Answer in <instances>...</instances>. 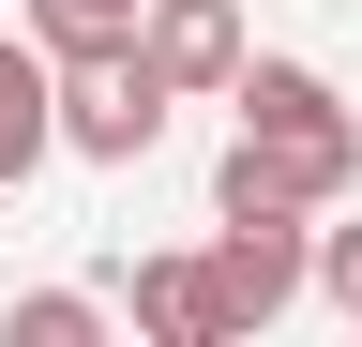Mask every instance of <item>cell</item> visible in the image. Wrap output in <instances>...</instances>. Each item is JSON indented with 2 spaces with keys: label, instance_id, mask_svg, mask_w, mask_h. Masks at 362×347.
Listing matches in <instances>:
<instances>
[{
  "label": "cell",
  "instance_id": "6da1fadb",
  "mask_svg": "<svg viewBox=\"0 0 362 347\" xmlns=\"http://www.w3.org/2000/svg\"><path fill=\"white\" fill-rule=\"evenodd\" d=\"M226 106H242V136H257L272 166H287V182H302L317 211H332V196L362 182V121H347V91H332L317 61H242V91H226Z\"/></svg>",
  "mask_w": 362,
  "mask_h": 347
},
{
  "label": "cell",
  "instance_id": "7a4b0ae2",
  "mask_svg": "<svg viewBox=\"0 0 362 347\" xmlns=\"http://www.w3.org/2000/svg\"><path fill=\"white\" fill-rule=\"evenodd\" d=\"M166 106H181V76L151 61V30L61 61V151H90V166H151L166 151Z\"/></svg>",
  "mask_w": 362,
  "mask_h": 347
},
{
  "label": "cell",
  "instance_id": "3957f363",
  "mask_svg": "<svg viewBox=\"0 0 362 347\" xmlns=\"http://www.w3.org/2000/svg\"><path fill=\"white\" fill-rule=\"evenodd\" d=\"M302 287H317V227H302V211H211V302H226V347L272 332Z\"/></svg>",
  "mask_w": 362,
  "mask_h": 347
},
{
  "label": "cell",
  "instance_id": "277c9868",
  "mask_svg": "<svg viewBox=\"0 0 362 347\" xmlns=\"http://www.w3.org/2000/svg\"><path fill=\"white\" fill-rule=\"evenodd\" d=\"M151 61L181 76V106H197V91H242V0H151Z\"/></svg>",
  "mask_w": 362,
  "mask_h": 347
},
{
  "label": "cell",
  "instance_id": "5b68a950",
  "mask_svg": "<svg viewBox=\"0 0 362 347\" xmlns=\"http://www.w3.org/2000/svg\"><path fill=\"white\" fill-rule=\"evenodd\" d=\"M45 151H61V46L30 30V46H0V196H16Z\"/></svg>",
  "mask_w": 362,
  "mask_h": 347
},
{
  "label": "cell",
  "instance_id": "8992f818",
  "mask_svg": "<svg viewBox=\"0 0 362 347\" xmlns=\"http://www.w3.org/2000/svg\"><path fill=\"white\" fill-rule=\"evenodd\" d=\"M136 332H151V347H226V302H211V242H197V257H136Z\"/></svg>",
  "mask_w": 362,
  "mask_h": 347
},
{
  "label": "cell",
  "instance_id": "52a82bcc",
  "mask_svg": "<svg viewBox=\"0 0 362 347\" xmlns=\"http://www.w3.org/2000/svg\"><path fill=\"white\" fill-rule=\"evenodd\" d=\"M30 30L61 61H90V46H136V30H151V0H30Z\"/></svg>",
  "mask_w": 362,
  "mask_h": 347
},
{
  "label": "cell",
  "instance_id": "ba28073f",
  "mask_svg": "<svg viewBox=\"0 0 362 347\" xmlns=\"http://www.w3.org/2000/svg\"><path fill=\"white\" fill-rule=\"evenodd\" d=\"M90 332H106L90 287H30V302H16V347H90Z\"/></svg>",
  "mask_w": 362,
  "mask_h": 347
},
{
  "label": "cell",
  "instance_id": "9c48e42d",
  "mask_svg": "<svg viewBox=\"0 0 362 347\" xmlns=\"http://www.w3.org/2000/svg\"><path fill=\"white\" fill-rule=\"evenodd\" d=\"M317 302L362 332V227H317Z\"/></svg>",
  "mask_w": 362,
  "mask_h": 347
}]
</instances>
